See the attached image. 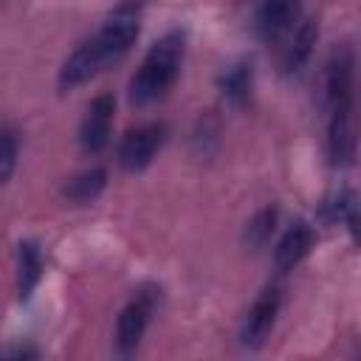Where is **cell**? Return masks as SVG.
Here are the masks:
<instances>
[{"label": "cell", "instance_id": "cell-1", "mask_svg": "<svg viewBox=\"0 0 361 361\" xmlns=\"http://www.w3.org/2000/svg\"><path fill=\"white\" fill-rule=\"evenodd\" d=\"M183 56H186V34L180 28H172L164 37H158L130 79V87H127L130 104L147 107L152 102H161L175 87Z\"/></svg>", "mask_w": 361, "mask_h": 361}, {"label": "cell", "instance_id": "cell-2", "mask_svg": "<svg viewBox=\"0 0 361 361\" xmlns=\"http://www.w3.org/2000/svg\"><path fill=\"white\" fill-rule=\"evenodd\" d=\"M141 14H144L141 0H121V3L104 17V23L96 28V34L90 37V42L96 45V51H99L104 68H110V65H116L118 59L127 56V51H130L133 42L138 39Z\"/></svg>", "mask_w": 361, "mask_h": 361}, {"label": "cell", "instance_id": "cell-3", "mask_svg": "<svg viewBox=\"0 0 361 361\" xmlns=\"http://www.w3.org/2000/svg\"><path fill=\"white\" fill-rule=\"evenodd\" d=\"M161 299V288L158 285H141L135 290V296L121 307L118 319H116V350L118 355H133L147 333V324H149V316L155 310Z\"/></svg>", "mask_w": 361, "mask_h": 361}, {"label": "cell", "instance_id": "cell-4", "mask_svg": "<svg viewBox=\"0 0 361 361\" xmlns=\"http://www.w3.org/2000/svg\"><path fill=\"white\" fill-rule=\"evenodd\" d=\"M166 141V124L164 121H147L124 133L116 149V161L124 172H141L152 164L158 149Z\"/></svg>", "mask_w": 361, "mask_h": 361}, {"label": "cell", "instance_id": "cell-5", "mask_svg": "<svg viewBox=\"0 0 361 361\" xmlns=\"http://www.w3.org/2000/svg\"><path fill=\"white\" fill-rule=\"evenodd\" d=\"M353 87H355V54H353L350 45H338L330 54V59L324 62V71H322V79H319L322 104L330 110L333 104L355 99Z\"/></svg>", "mask_w": 361, "mask_h": 361}, {"label": "cell", "instance_id": "cell-6", "mask_svg": "<svg viewBox=\"0 0 361 361\" xmlns=\"http://www.w3.org/2000/svg\"><path fill=\"white\" fill-rule=\"evenodd\" d=\"M279 305H282V290L276 285H268V288L259 290V296L248 307V313L243 319V327H240L243 347L259 350L268 341V336L276 324V316H279Z\"/></svg>", "mask_w": 361, "mask_h": 361}, {"label": "cell", "instance_id": "cell-7", "mask_svg": "<svg viewBox=\"0 0 361 361\" xmlns=\"http://www.w3.org/2000/svg\"><path fill=\"white\" fill-rule=\"evenodd\" d=\"M327 155L333 166H350L355 161V99L330 107Z\"/></svg>", "mask_w": 361, "mask_h": 361}, {"label": "cell", "instance_id": "cell-8", "mask_svg": "<svg viewBox=\"0 0 361 361\" xmlns=\"http://www.w3.org/2000/svg\"><path fill=\"white\" fill-rule=\"evenodd\" d=\"M113 113H116V96L113 93H99L87 104V113H85V118L79 124V147H82V152L99 155L110 144Z\"/></svg>", "mask_w": 361, "mask_h": 361}, {"label": "cell", "instance_id": "cell-9", "mask_svg": "<svg viewBox=\"0 0 361 361\" xmlns=\"http://www.w3.org/2000/svg\"><path fill=\"white\" fill-rule=\"evenodd\" d=\"M299 20V0H262L257 8V37L268 45L285 39Z\"/></svg>", "mask_w": 361, "mask_h": 361}, {"label": "cell", "instance_id": "cell-10", "mask_svg": "<svg viewBox=\"0 0 361 361\" xmlns=\"http://www.w3.org/2000/svg\"><path fill=\"white\" fill-rule=\"evenodd\" d=\"M102 71H104V62H102L96 45L90 42V37H87V39L79 42V45L68 54V59L62 62L59 76H56V85H59V90H73V87L90 82V79H93L96 73H102Z\"/></svg>", "mask_w": 361, "mask_h": 361}, {"label": "cell", "instance_id": "cell-11", "mask_svg": "<svg viewBox=\"0 0 361 361\" xmlns=\"http://www.w3.org/2000/svg\"><path fill=\"white\" fill-rule=\"evenodd\" d=\"M316 39H319V23H316V17H305L296 28H290L288 42L282 48V59H279V68H282L285 76H293V73H299L307 65Z\"/></svg>", "mask_w": 361, "mask_h": 361}, {"label": "cell", "instance_id": "cell-12", "mask_svg": "<svg viewBox=\"0 0 361 361\" xmlns=\"http://www.w3.org/2000/svg\"><path fill=\"white\" fill-rule=\"evenodd\" d=\"M313 243H316V231L310 223L305 220H296L288 226V231L279 237L276 248H274V262L279 271H293L310 251H313Z\"/></svg>", "mask_w": 361, "mask_h": 361}, {"label": "cell", "instance_id": "cell-13", "mask_svg": "<svg viewBox=\"0 0 361 361\" xmlns=\"http://www.w3.org/2000/svg\"><path fill=\"white\" fill-rule=\"evenodd\" d=\"M217 85H220V93H223V99L228 104L245 107L251 102V90H254V62L251 59H240V62L228 65L220 73Z\"/></svg>", "mask_w": 361, "mask_h": 361}, {"label": "cell", "instance_id": "cell-14", "mask_svg": "<svg viewBox=\"0 0 361 361\" xmlns=\"http://www.w3.org/2000/svg\"><path fill=\"white\" fill-rule=\"evenodd\" d=\"M319 217H322L324 223H330V226L344 223V226L353 231V237H355V231H358V203H355V192H353L350 186H338L336 192H330V195L322 200V206H319Z\"/></svg>", "mask_w": 361, "mask_h": 361}, {"label": "cell", "instance_id": "cell-15", "mask_svg": "<svg viewBox=\"0 0 361 361\" xmlns=\"http://www.w3.org/2000/svg\"><path fill=\"white\" fill-rule=\"evenodd\" d=\"M107 186V169L104 166H90V169H82L76 172L73 178L65 180L62 186V197L68 203H76V206H85V203H93Z\"/></svg>", "mask_w": 361, "mask_h": 361}, {"label": "cell", "instance_id": "cell-16", "mask_svg": "<svg viewBox=\"0 0 361 361\" xmlns=\"http://www.w3.org/2000/svg\"><path fill=\"white\" fill-rule=\"evenodd\" d=\"M42 279V251L34 240H23L17 245V293L20 299H31Z\"/></svg>", "mask_w": 361, "mask_h": 361}, {"label": "cell", "instance_id": "cell-17", "mask_svg": "<svg viewBox=\"0 0 361 361\" xmlns=\"http://www.w3.org/2000/svg\"><path fill=\"white\" fill-rule=\"evenodd\" d=\"M274 228H276V209H274V206H262V209L245 223V228H243V243H245V248L259 251V248L271 240Z\"/></svg>", "mask_w": 361, "mask_h": 361}, {"label": "cell", "instance_id": "cell-18", "mask_svg": "<svg viewBox=\"0 0 361 361\" xmlns=\"http://www.w3.org/2000/svg\"><path fill=\"white\" fill-rule=\"evenodd\" d=\"M17 155H20V133L14 124L3 121L0 124V183L11 180L17 169Z\"/></svg>", "mask_w": 361, "mask_h": 361}, {"label": "cell", "instance_id": "cell-19", "mask_svg": "<svg viewBox=\"0 0 361 361\" xmlns=\"http://www.w3.org/2000/svg\"><path fill=\"white\" fill-rule=\"evenodd\" d=\"M37 355H39V350L28 347V344H14V347L0 350V358H37Z\"/></svg>", "mask_w": 361, "mask_h": 361}]
</instances>
